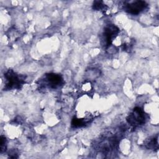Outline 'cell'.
<instances>
[{"instance_id":"cell-8","label":"cell","mask_w":159,"mask_h":159,"mask_svg":"<svg viewBox=\"0 0 159 159\" xmlns=\"http://www.w3.org/2000/svg\"><path fill=\"white\" fill-rule=\"evenodd\" d=\"M147 147L148 148H154L155 146H158V141H157V139H150L149 141L147 143Z\"/></svg>"},{"instance_id":"cell-4","label":"cell","mask_w":159,"mask_h":159,"mask_svg":"<svg viewBox=\"0 0 159 159\" xmlns=\"http://www.w3.org/2000/svg\"><path fill=\"white\" fill-rule=\"evenodd\" d=\"M119 32V28L113 24L108 25L105 27L103 36L105 46L106 47H109L112 43L113 40L117 37Z\"/></svg>"},{"instance_id":"cell-7","label":"cell","mask_w":159,"mask_h":159,"mask_svg":"<svg viewBox=\"0 0 159 159\" xmlns=\"http://www.w3.org/2000/svg\"><path fill=\"white\" fill-rule=\"evenodd\" d=\"M93 9L97 11H104L107 9V6L103 3L102 1H96L93 2Z\"/></svg>"},{"instance_id":"cell-6","label":"cell","mask_w":159,"mask_h":159,"mask_svg":"<svg viewBox=\"0 0 159 159\" xmlns=\"http://www.w3.org/2000/svg\"><path fill=\"white\" fill-rule=\"evenodd\" d=\"M88 123V120H83L82 119H79L76 117H74L71 121V125L75 128L81 127L84 126Z\"/></svg>"},{"instance_id":"cell-5","label":"cell","mask_w":159,"mask_h":159,"mask_svg":"<svg viewBox=\"0 0 159 159\" xmlns=\"http://www.w3.org/2000/svg\"><path fill=\"white\" fill-rule=\"evenodd\" d=\"M45 85L49 88L56 89L63 83V80L61 75L56 73H48L45 76L44 78Z\"/></svg>"},{"instance_id":"cell-3","label":"cell","mask_w":159,"mask_h":159,"mask_svg":"<svg viewBox=\"0 0 159 159\" xmlns=\"http://www.w3.org/2000/svg\"><path fill=\"white\" fill-rule=\"evenodd\" d=\"M147 4L144 1H135L127 2L124 5L125 11L129 14L137 15L143 11L147 7Z\"/></svg>"},{"instance_id":"cell-2","label":"cell","mask_w":159,"mask_h":159,"mask_svg":"<svg viewBox=\"0 0 159 159\" xmlns=\"http://www.w3.org/2000/svg\"><path fill=\"white\" fill-rule=\"evenodd\" d=\"M127 120L131 126L134 127H139L145 123V112L140 107H136L128 115Z\"/></svg>"},{"instance_id":"cell-1","label":"cell","mask_w":159,"mask_h":159,"mask_svg":"<svg viewBox=\"0 0 159 159\" xmlns=\"http://www.w3.org/2000/svg\"><path fill=\"white\" fill-rule=\"evenodd\" d=\"M4 78L6 80L4 89L6 90L20 89L24 83V78L12 70H8L4 74Z\"/></svg>"},{"instance_id":"cell-9","label":"cell","mask_w":159,"mask_h":159,"mask_svg":"<svg viewBox=\"0 0 159 159\" xmlns=\"http://www.w3.org/2000/svg\"><path fill=\"white\" fill-rule=\"evenodd\" d=\"M1 152L2 153L6 150V139L5 137L2 135L1 136Z\"/></svg>"}]
</instances>
